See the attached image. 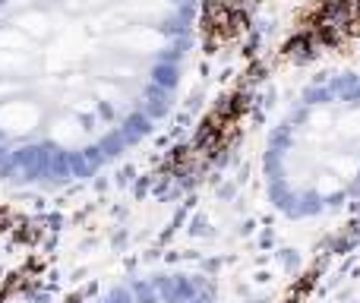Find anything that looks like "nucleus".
Instances as JSON below:
<instances>
[{
    "label": "nucleus",
    "instance_id": "4",
    "mask_svg": "<svg viewBox=\"0 0 360 303\" xmlns=\"http://www.w3.org/2000/svg\"><path fill=\"white\" fill-rule=\"evenodd\" d=\"M329 278L335 303H360V240H354L348 256L329 262Z\"/></svg>",
    "mask_w": 360,
    "mask_h": 303
},
{
    "label": "nucleus",
    "instance_id": "1",
    "mask_svg": "<svg viewBox=\"0 0 360 303\" xmlns=\"http://www.w3.org/2000/svg\"><path fill=\"white\" fill-rule=\"evenodd\" d=\"M228 79L221 0H0V212L127 202Z\"/></svg>",
    "mask_w": 360,
    "mask_h": 303
},
{
    "label": "nucleus",
    "instance_id": "2",
    "mask_svg": "<svg viewBox=\"0 0 360 303\" xmlns=\"http://www.w3.org/2000/svg\"><path fill=\"white\" fill-rule=\"evenodd\" d=\"M193 193L275 291L300 297L360 221V35L269 70Z\"/></svg>",
    "mask_w": 360,
    "mask_h": 303
},
{
    "label": "nucleus",
    "instance_id": "3",
    "mask_svg": "<svg viewBox=\"0 0 360 303\" xmlns=\"http://www.w3.org/2000/svg\"><path fill=\"white\" fill-rule=\"evenodd\" d=\"M57 269L44 303H332L316 275L300 297L278 294L186 190L133 215L127 237L82 240Z\"/></svg>",
    "mask_w": 360,
    "mask_h": 303
}]
</instances>
